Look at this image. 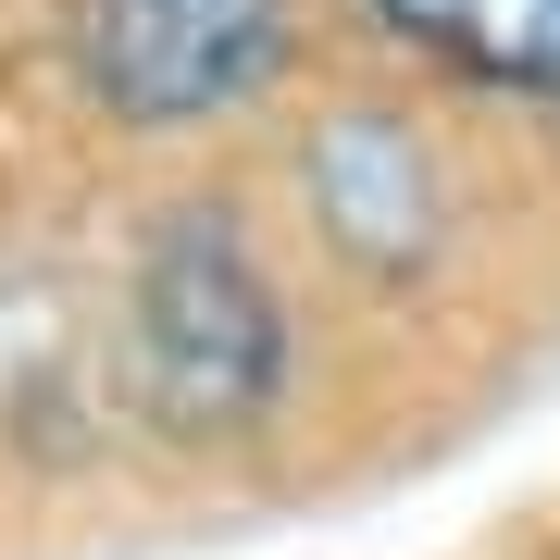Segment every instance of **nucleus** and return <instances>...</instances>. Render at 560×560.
Here are the masks:
<instances>
[{
  "label": "nucleus",
  "mask_w": 560,
  "mask_h": 560,
  "mask_svg": "<svg viewBox=\"0 0 560 560\" xmlns=\"http://www.w3.org/2000/svg\"><path fill=\"white\" fill-rule=\"evenodd\" d=\"M287 224L386 448H436L560 361V125L436 88L374 50L312 75L237 138Z\"/></svg>",
  "instance_id": "1"
},
{
  "label": "nucleus",
  "mask_w": 560,
  "mask_h": 560,
  "mask_svg": "<svg viewBox=\"0 0 560 560\" xmlns=\"http://www.w3.org/2000/svg\"><path fill=\"white\" fill-rule=\"evenodd\" d=\"M75 261L101 448L138 474L187 499H324L399 460L237 150L113 162L101 237Z\"/></svg>",
  "instance_id": "2"
},
{
  "label": "nucleus",
  "mask_w": 560,
  "mask_h": 560,
  "mask_svg": "<svg viewBox=\"0 0 560 560\" xmlns=\"http://www.w3.org/2000/svg\"><path fill=\"white\" fill-rule=\"evenodd\" d=\"M324 50V0H62L50 88L113 162L237 150Z\"/></svg>",
  "instance_id": "3"
},
{
  "label": "nucleus",
  "mask_w": 560,
  "mask_h": 560,
  "mask_svg": "<svg viewBox=\"0 0 560 560\" xmlns=\"http://www.w3.org/2000/svg\"><path fill=\"white\" fill-rule=\"evenodd\" d=\"M337 38L560 125V0H337Z\"/></svg>",
  "instance_id": "4"
}]
</instances>
